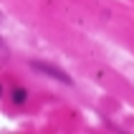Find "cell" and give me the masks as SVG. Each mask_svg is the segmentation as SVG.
Instances as JSON below:
<instances>
[{
    "label": "cell",
    "instance_id": "6da1fadb",
    "mask_svg": "<svg viewBox=\"0 0 134 134\" xmlns=\"http://www.w3.org/2000/svg\"><path fill=\"white\" fill-rule=\"evenodd\" d=\"M30 68H36V71H41V74H46V76H51V79H56V81H61V83H66V86H71V76L63 71V68H58V66H51V63H46V61H30Z\"/></svg>",
    "mask_w": 134,
    "mask_h": 134
},
{
    "label": "cell",
    "instance_id": "7a4b0ae2",
    "mask_svg": "<svg viewBox=\"0 0 134 134\" xmlns=\"http://www.w3.org/2000/svg\"><path fill=\"white\" fill-rule=\"evenodd\" d=\"M13 101L15 104H23L25 101V89H13Z\"/></svg>",
    "mask_w": 134,
    "mask_h": 134
},
{
    "label": "cell",
    "instance_id": "3957f363",
    "mask_svg": "<svg viewBox=\"0 0 134 134\" xmlns=\"http://www.w3.org/2000/svg\"><path fill=\"white\" fill-rule=\"evenodd\" d=\"M0 51H8V46H5V43H3V41H0Z\"/></svg>",
    "mask_w": 134,
    "mask_h": 134
}]
</instances>
